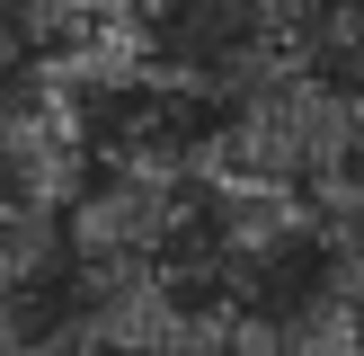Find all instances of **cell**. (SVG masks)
Returning <instances> with one entry per match:
<instances>
[{
  "mask_svg": "<svg viewBox=\"0 0 364 356\" xmlns=\"http://www.w3.org/2000/svg\"><path fill=\"white\" fill-rule=\"evenodd\" d=\"M347 134H355V80H329L311 63H276L249 89H231L213 160L240 178H267V187H294V196H329Z\"/></svg>",
  "mask_w": 364,
  "mask_h": 356,
  "instance_id": "cell-1",
  "label": "cell"
},
{
  "mask_svg": "<svg viewBox=\"0 0 364 356\" xmlns=\"http://www.w3.org/2000/svg\"><path fill=\"white\" fill-rule=\"evenodd\" d=\"M196 169L178 142H142V152H116V169L98 187H80L71 205V258H142L169 267L178 241L196 223Z\"/></svg>",
  "mask_w": 364,
  "mask_h": 356,
  "instance_id": "cell-2",
  "label": "cell"
},
{
  "mask_svg": "<svg viewBox=\"0 0 364 356\" xmlns=\"http://www.w3.org/2000/svg\"><path fill=\"white\" fill-rule=\"evenodd\" d=\"M294 9H302V0H294Z\"/></svg>",
  "mask_w": 364,
  "mask_h": 356,
  "instance_id": "cell-3",
  "label": "cell"
}]
</instances>
